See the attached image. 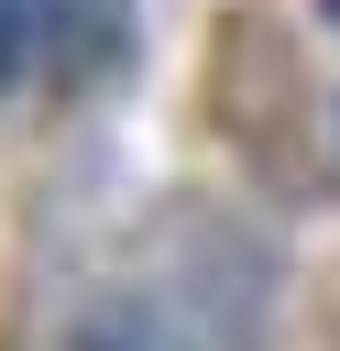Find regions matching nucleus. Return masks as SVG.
<instances>
[{"label": "nucleus", "instance_id": "1", "mask_svg": "<svg viewBox=\"0 0 340 351\" xmlns=\"http://www.w3.org/2000/svg\"><path fill=\"white\" fill-rule=\"evenodd\" d=\"M274 307L285 241L208 186H165L110 252V274L77 296L66 351H263Z\"/></svg>", "mask_w": 340, "mask_h": 351}, {"label": "nucleus", "instance_id": "2", "mask_svg": "<svg viewBox=\"0 0 340 351\" xmlns=\"http://www.w3.org/2000/svg\"><path fill=\"white\" fill-rule=\"evenodd\" d=\"M208 121L263 186H285V197L340 186V165L318 154V66H307L285 11H219V33H208Z\"/></svg>", "mask_w": 340, "mask_h": 351}, {"label": "nucleus", "instance_id": "3", "mask_svg": "<svg viewBox=\"0 0 340 351\" xmlns=\"http://www.w3.org/2000/svg\"><path fill=\"white\" fill-rule=\"evenodd\" d=\"M0 11H11V0H0Z\"/></svg>", "mask_w": 340, "mask_h": 351}]
</instances>
